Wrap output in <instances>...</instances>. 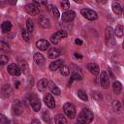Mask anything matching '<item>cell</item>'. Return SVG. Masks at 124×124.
<instances>
[{
  "mask_svg": "<svg viewBox=\"0 0 124 124\" xmlns=\"http://www.w3.org/2000/svg\"><path fill=\"white\" fill-rule=\"evenodd\" d=\"M18 85H19V82H18V81L15 82V86H16V88H18Z\"/></svg>",
  "mask_w": 124,
  "mask_h": 124,
  "instance_id": "46",
  "label": "cell"
},
{
  "mask_svg": "<svg viewBox=\"0 0 124 124\" xmlns=\"http://www.w3.org/2000/svg\"><path fill=\"white\" fill-rule=\"evenodd\" d=\"M9 60V57L6 55V54H1L0 55V65L3 66L4 64H6Z\"/></svg>",
  "mask_w": 124,
  "mask_h": 124,
  "instance_id": "35",
  "label": "cell"
},
{
  "mask_svg": "<svg viewBox=\"0 0 124 124\" xmlns=\"http://www.w3.org/2000/svg\"><path fill=\"white\" fill-rule=\"evenodd\" d=\"M92 96H93V98H94L95 100H97V101H101V100L103 99L102 94L99 93V92H93V93H92Z\"/></svg>",
  "mask_w": 124,
  "mask_h": 124,
  "instance_id": "37",
  "label": "cell"
},
{
  "mask_svg": "<svg viewBox=\"0 0 124 124\" xmlns=\"http://www.w3.org/2000/svg\"><path fill=\"white\" fill-rule=\"evenodd\" d=\"M63 110H64L65 114L71 119H73L76 116V108H75L74 105L71 103H66L63 107Z\"/></svg>",
  "mask_w": 124,
  "mask_h": 124,
  "instance_id": "6",
  "label": "cell"
},
{
  "mask_svg": "<svg viewBox=\"0 0 124 124\" xmlns=\"http://www.w3.org/2000/svg\"><path fill=\"white\" fill-rule=\"evenodd\" d=\"M111 8H112V11L116 15H120L122 13V11H123V8L121 7V5L118 2H113L112 5H111Z\"/></svg>",
  "mask_w": 124,
  "mask_h": 124,
  "instance_id": "21",
  "label": "cell"
},
{
  "mask_svg": "<svg viewBox=\"0 0 124 124\" xmlns=\"http://www.w3.org/2000/svg\"><path fill=\"white\" fill-rule=\"evenodd\" d=\"M99 80H100V85L104 89L108 88V86H109V79H108V74L106 72H102L101 73Z\"/></svg>",
  "mask_w": 124,
  "mask_h": 124,
  "instance_id": "8",
  "label": "cell"
},
{
  "mask_svg": "<svg viewBox=\"0 0 124 124\" xmlns=\"http://www.w3.org/2000/svg\"><path fill=\"white\" fill-rule=\"evenodd\" d=\"M44 102L45 104L49 108H55V101L52 97L51 94L49 93H46L45 96H44Z\"/></svg>",
  "mask_w": 124,
  "mask_h": 124,
  "instance_id": "11",
  "label": "cell"
},
{
  "mask_svg": "<svg viewBox=\"0 0 124 124\" xmlns=\"http://www.w3.org/2000/svg\"><path fill=\"white\" fill-rule=\"evenodd\" d=\"M76 16V13L74 11H66L65 13L62 14L61 18L64 22H70L72 21Z\"/></svg>",
  "mask_w": 124,
  "mask_h": 124,
  "instance_id": "12",
  "label": "cell"
},
{
  "mask_svg": "<svg viewBox=\"0 0 124 124\" xmlns=\"http://www.w3.org/2000/svg\"><path fill=\"white\" fill-rule=\"evenodd\" d=\"M5 124H16V123H15V122H14V121H12V120H7Z\"/></svg>",
  "mask_w": 124,
  "mask_h": 124,
  "instance_id": "44",
  "label": "cell"
},
{
  "mask_svg": "<svg viewBox=\"0 0 124 124\" xmlns=\"http://www.w3.org/2000/svg\"><path fill=\"white\" fill-rule=\"evenodd\" d=\"M36 46L40 50H46L49 47V43L46 40H39L36 43Z\"/></svg>",
  "mask_w": 124,
  "mask_h": 124,
  "instance_id": "14",
  "label": "cell"
},
{
  "mask_svg": "<svg viewBox=\"0 0 124 124\" xmlns=\"http://www.w3.org/2000/svg\"><path fill=\"white\" fill-rule=\"evenodd\" d=\"M8 73L10 74V75H12V76H16V77H18L19 75H20V73H21V70H20V68L16 65V64H15V63H12V64H10L9 66H8Z\"/></svg>",
  "mask_w": 124,
  "mask_h": 124,
  "instance_id": "9",
  "label": "cell"
},
{
  "mask_svg": "<svg viewBox=\"0 0 124 124\" xmlns=\"http://www.w3.org/2000/svg\"><path fill=\"white\" fill-rule=\"evenodd\" d=\"M61 7H62V9H64V10L69 9V8H70V2L67 1V0L62 1V2H61Z\"/></svg>",
  "mask_w": 124,
  "mask_h": 124,
  "instance_id": "39",
  "label": "cell"
},
{
  "mask_svg": "<svg viewBox=\"0 0 124 124\" xmlns=\"http://www.w3.org/2000/svg\"><path fill=\"white\" fill-rule=\"evenodd\" d=\"M63 65H64V61L63 60H55V61H53V62L50 63L49 70L50 71H56V70L60 69Z\"/></svg>",
  "mask_w": 124,
  "mask_h": 124,
  "instance_id": "19",
  "label": "cell"
},
{
  "mask_svg": "<svg viewBox=\"0 0 124 124\" xmlns=\"http://www.w3.org/2000/svg\"><path fill=\"white\" fill-rule=\"evenodd\" d=\"M51 12H52V14H53V16H54V17H55V18H59V17H60L59 11L57 10V8H56V7H52Z\"/></svg>",
  "mask_w": 124,
  "mask_h": 124,
  "instance_id": "38",
  "label": "cell"
},
{
  "mask_svg": "<svg viewBox=\"0 0 124 124\" xmlns=\"http://www.w3.org/2000/svg\"><path fill=\"white\" fill-rule=\"evenodd\" d=\"M1 92H2V97L3 98L10 97V95L12 94V87H11V85L10 84H4L2 86Z\"/></svg>",
  "mask_w": 124,
  "mask_h": 124,
  "instance_id": "17",
  "label": "cell"
},
{
  "mask_svg": "<svg viewBox=\"0 0 124 124\" xmlns=\"http://www.w3.org/2000/svg\"><path fill=\"white\" fill-rule=\"evenodd\" d=\"M112 88H113V91H114L115 94H119L121 92V89H122L121 83L119 81H114L113 84H112Z\"/></svg>",
  "mask_w": 124,
  "mask_h": 124,
  "instance_id": "26",
  "label": "cell"
},
{
  "mask_svg": "<svg viewBox=\"0 0 124 124\" xmlns=\"http://www.w3.org/2000/svg\"><path fill=\"white\" fill-rule=\"evenodd\" d=\"M48 87H49V89H50V91H51L52 94H54V95H60V93H61L60 89H59L53 82L50 81V82L48 83Z\"/></svg>",
  "mask_w": 124,
  "mask_h": 124,
  "instance_id": "23",
  "label": "cell"
},
{
  "mask_svg": "<svg viewBox=\"0 0 124 124\" xmlns=\"http://www.w3.org/2000/svg\"><path fill=\"white\" fill-rule=\"evenodd\" d=\"M59 70H60V73H61L63 76H69V74H70L69 68H68L67 66H65V65H63Z\"/></svg>",
  "mask_w": 124,
  "mask_h": 124,
  "instance_id": "34",
  "label": "cell"
},
{
  "mask_svg": "<svg viewBox=\"0 0 124 124\" xmlns=\"http://www.w3.org/2000/svg\"><path fill=\"white\" fill-rule=\"evenodd\" d=\"M0 117H1V124H5V123H6V121L8 120V118H6V117H5V115H3V114H1V115H0Z\"/></svg>",
  "mask_w": 124,
  "mask_h": 124,
  "instance_id": "40",
  "label": "cell"
},
{
  "mask_svg": "<svg viewBox=\"0 0 124 124\" xmlns=\"http://www.w3.org/2000/svg\"><path fill=\"white\" fill-rule=\"evenodd\" d=\"M42 117H43V119H44V121H45V122H46V123H48V124H50V123H51L50 114H49V112H48L47 110H45V111L43 112Z\"/></svg>",
  "mask_w": 124,
  "mask_h": 124,
  "instance_id": "30",
  "label": "cell"
},
{
  "mask_svg": "<svg viewBox=\"0 0 124 124\" xmlns=\"http://www.w3.org/2000/svg\"><path fill=\"white\" fill-rule=\"evenodd\" d=\"M9 3H10V4H12V5H16V0H13V1H10Z\"/></svg>",
  "mask_w": 124,
  "mask_h": 124,
  "instance_id": "45",
  "label": "cell"
},
{
  "mask_svg": "<svg viewBox=\"0 0 124 124\" xmlns=\"http://www.w3.org/2000/svg\"><path fill=\"white\" fill-rule=\"evenodd\" d=\"M75 44L76 45H78V46H81L82 45V41L80 39H76L75 40Z\"/></svg>",
  "mask_w": 124,
  "mask_h": 124,
  "instance_id": "41",
  "label": "cell"
},
{
  "mask_svg": "<svg viewBox=\"0 0 124 124\" xmlns=\"http://www.w3.org/2000/svg\"><path fill=\"white\" fill-rule=\"evenodd\" d=\"M30 124H41V123H40V121H39L38 119H34V120H32V121H31V123H30Z\"/></svg>",
  "mask_w": 124,
  "mask_h": 124,
  "instance_id": "43",
  "label": "cell"
},
{
  "mask_svg": "<svg viewBox=\"0 0 124 124\" xmlns=\"http://www.w3.org/2000/svg\"><path fill=\"white\" fill-rule=\"evenodd\" d=\"M0 48H1L2 51H8L10 49V46H9L8 44H6L4 42H1L0 43Z\"/></svg>",
  "mask_w": 124,
  "mask_h": 124,
  "instance_id": "36",
  "label": "cell"
},
{
  "mask_svg": "<svg viewBox=\"0 0 124 124\" xmlns=\"http://www.w3.org/2000/svg\"><path fill=\"white\" fill-rule=\"evenodd\" d=\"M12 29V23L10 21H4L2 24H1V30H2V33H7L9 31H11Z\"/></svg>",
  "mask_w": 124,
  "mask_h": 124,
  "instance_id": "22",
  "label": "cell"
},
{
  "mask_svg": "<svg viewBox=\"0 0 124 124\" xmlns=\"http://www.w3.org/2000/svg\"><path fill=\"white\" fill-rule=\"evenodd\" d=\"M122 46H123V48H124V41H123V44H122Z\"/></svg>",
  "mask_w": 124,
  "mask_h": 124,
  "instance_id": "48",
  "label": "cell"
},
{
  "mask_svg": "<svg viewBox=\"0 0 124 124\" xmlns=\"http://www.w3.org/2000/svg\"><path fill=\"white\" fill-rule=\"evenodd\" d=\"M87 70L94 76H97L100 73V68L96 63H89L87 65Z\"/></svg>",
  "mask_w": 124,
  "mask_h": 124,
  "instance_id": "15",
  "label": "cell"
},
{
  "mask_svg": "<svg viewBox=\"0 0 124 124\" xmlns=\"http://www.w3.org/2000/svg\"><path fill=\"white\" fill-rule=\"evenodd\" d=\"M80 14H81L85 18H87V19H89V20H95V19L98 18V14H97L95 11L91 10V9L83 8V9H81Z\"/></svg>",
  "mask_w": 124,
  "mask_h": 124,
  "instance_id": "4",
  "label": "cell"
},
{
  "mask_svg": "<svg viewBox=\"0 0 124 124\" xmlns=\"http://www.w3.org/2000/svg\"><path fill=\"white\" fill-rule=\"evenodd\" d=\"M28 101H29V103H30L34 111H39L41 109V101H40L39 97L36 94L31 93L28 96Z\"/></svg>",
  "mask_w": 124,
  "mask_h": 124,
  "instance_id": "3",
  "label": "cell"
},
{
  "mask_svg": "<svg viewBox=\"0 0 124 124\" xmlns=\"http://www.w3.org/2000/svg\"><path fill=\"white\" fill-rule=\"evenodd\" d=\"M123 106H124V100H123Z\"/></svg>",
  "mask_w": 124,
  "mask_h": 124,
  "instance_id": "49",
  "label": "cell"
},
{
  "mask_svg": "<svg viewBox=\"0 0 124 124\" xmlns=\"http://www.w3.org/2000/svg\"><path fill=\"white\" fill-rule=\"evenodd\" d=\"M75 57H76V58H78V59H81V58H82V55H81L80 53H78V52H76V53H75Z\"/></svg>",
  "mask_w": 124,
  "mask_h": 124,
  "instance_id": "42",
  "label": "cell"
},
{
  "mask_svg": "<svg viewBox=\"0 0 124 124\" xmlns=\"http://www.w3.org/2000/svg\"><path fill=\"white\" fill-rule=\"evenodd\" d=\"M39 23L43 28H49L50 27V20L46 16H39Z\"/></svg>",
  "mask_w": 124,
  "mask_h": 124,
  "instance_id": "13",
  "label": "cell"
},
{
  "mask_svg": "<svg viewBox=\"0 0 124 124\" xmlns=\"http://www.w3.org/2000/svg\"><path fill=\"white\" fill-rule=\"evenodd\" d=\"M54 121L56 124H67V120H66L65 116L63 114H60V113L54 117Z\"/></svg>",
  "mask_w": 124,
  "mask_h": 124,
  "instance_id": "24",
  "label": "cell"
},
{
  "mask_svg": "<svg viewBox=\"0 0 124 124\" xmlns=\"http://www.w3.org/2000/svg\"><path fill=\"white\" fill-rule=\"evenodd\" d=\"M66 37H67V32H66L65 30H58V31H56L54 34L51 35V37H50V42H51L52 44L56 45V44H58V43L60 42L61 39L66 38Z\"/></svg>",
  "mask_w": 124,
  "mask_h": 124,
  "instance_id": "5",
  "label": "cell"
},
{
  "mask_svg": "<svg viewBox=\"0 0 124 124\" xmlns=\"http://www.w3.org/2000/svg\"><path fill=\"white\" fill-rule=\"evenodd\" d=\"M60 54H61V51H60L57 47H51V48L48 50V52H47V56H48V58H50V59H55V58H57Z\"/></svg>",
  "mask_w": 124,
  "mask_h": 124,
  "instance_id": "16",
  "label": "cell"
},
{
  "mask_svg": "<svg viewBox=\"0 0 124 124\" xmlns=\"http://www.w3.org/2000/svg\"><path fill=\"white\" fill-rule=\"evenodd\" d=\"M105 42H106V45L108 47H111V46H113L115 45L114 30L110 26L106 28V31H105Z\"/></svg>",
  "mask_w": 124,
  "mask_h": 124,
  "instance_id": "2",
  "label": "cell"
},
{
  "mask_svg": "<svg viewBox=\"0 0 124 124\" xmlns=\"http://www.w3.org/2000/svg\"><path fill=\"white\" fill-rule=\"evenodd\" d=\"M34 62L38 66H43L45 64V57L40 52H36L34 54Z\"/></svg>",
  "mask_w": 124,
  "mask_h": 124,
  "instance_id": "18",
  "label": "cell"
},
{
  "mask_svg": "<svg viewBox=\"0 0 124 124\" xmlns=\"http://www.w3.org/2000/svg\"><path fill=\"white\" fill-rule=\"evenodd\" d=\"M21 36H22V39L25 42H29L30 41V33L28 32L27 29H24V28L21 29Z\"/></svg>",
  "mask_w": 124,
  "mask_h": 124,
  "instance_id": "27",
  "label": "cell"
},
{
  "mask_svg": "<svg viewBox=\"0 0 124 124\" xmlns=\"http://www.w3.org/2000/svg\"><path fill=\"white\" fill-rule=\"evenodd\" d=\"M114 34L117 37H122L124 35V27L122 25H117L114 29Z\"/></svg>",
  "mask_w": 124,
  "mask_h": 124,
  "instance_id": "25",
  "label": "cell"
},
{
  "mask_svg": "<svg viewBox=\"0 0 124 124\" xmlns=\"http://www.w3.org/2000/svg\"><path fill=\"white\" fill-rule=\"evenodd\" d=\"M48 83H49V81L46 79V78H42V79H40L39 81H38V84H37V87H38V89L40 90V91H45L46 89V87L48 86Z\"/></svg>",
  "mask_w": 124,
  "mask_h": 124,
  "instance_id": "20",
  "label": "cell"
},
{
  "mask_svg": "<svg viewBox=\"0 0 124 124\" xmlns=\"http://www.w3.org/2000/svg\"><path fill=\"white\" fill-rule=\"evenodd\" d=\"M19 68H20L21 72H23V74L27 75L29 73V67H28V65H27V63L25 61H21L20 62V67Z\"/></svg>",
  "mask_w": 124,
  "mask_h": 124,
  "instance_id": "28",
  "label": "cell"
},
{
  "mask_svg": "<svg viewBox=\"0 0 124 124\" xmlns=\"http://www.w3.org/2000/svg\"><path fill=\"white\" fill-rule=\"evenodd\" d=\"M22 105L19 100H15L12 104V113L14 115H19L22 112Z\"/></svg>",
  "mask_w": 124,
  "mask_h": 124,
  "instance_id": "7",
  "label": "cell"
},
{
  "mask_svg": "<svg viewBox=\"0 0 124 124\" xmlns=\"http://www.w3.org/2000/svg\"><path fill=\"white\" fill-rule=\"evenodd\" d=\"M39 8H40V7H38L36 4L30 3V4H27V5L25 6V11H26L29 15L35 16V15H38V14H39Z\"/></svg>",
  "mask_w": 124,
  "mask_h": 124,
  "instance_id": "10",
  "label": "cell"
},
{
  "mask_svg": "<svg viewBox=\"0 0 124 124\" xmlns=\"http://www.w3.org/2000/svg\"><path fill=\"white\" fill-rule=\"evenodd\" d=\"M112 109H113L114 112H118L121 109V104H120L119 101H117V100L113 101V103H112Z\"/></svg>",
  "mask_w": 124,
  "mask_h": 124,
  "instance_id": "31",
  "label": "cell"
},
{
  "mask_svg": "<svg viewBox=\"0 0 124 124\" xmlns=\"http://www.w3.org/2000/svg\"><path fill=\"white\" fill-rule=\"evenodd\" d=\"M26 27H27V30H28L29 33L33 32V30H34V22H33V20L31 18H28L26 20Z\"/></svg>",
  "mask_w": 124,
  "mask_h": 124,
  "instance_id": "29",
  "label": "cell"
},
{
  "mask_svg": "<svg viewBox=\"0 0 124 124\" xmlns=\"http://www.w3.org/2000/svg\"><path fill=\"white\" fill-rule=\"evenodd\" d=\"M78 96L79 97V99H81L82 101H88V97H87V95H86V93L83 91V90H78Z\"/></svg>",
  "mask_w": 124,
  "mask_h": 124,
  "instance_id": "33",
  "label": "cell"
},
{
  "mask_svg": "<svg viewBox=\"0 0 124 124\" xmlns=\"http://www.w3.org/2000/svg\"><path fill=\"white\" fill-rule=\"evenodd\" d=\"M80 79H81V76H80L79 74H78V73H74V74L72 75L71 78H70L69 85H71V84H72V82H73L74 80H80Z\"/></svg>",
  "mask_w": 124,
  "mask_h": 124,
  "instance_id": "32",
  "label": "cell"
},
{
  "mask_svg": "<svg viewBox=\"0 0 124 124\" xmlns=\"http://www.w3.org/2000/svg\"><path fill=\"white\" fill-rule=\"evenodd\" d=\"M93 112L88 108H83L78 115L77 123L78 124H88L93 120Z\"/></svg>",
  "mask_w": 124,
  "mask_h": 124,
  "instance_id": "1",
  "label": "cell"
},
{
  "mask_svg": "<svg viewBox=\"0 0 124 124\" xmlns=\"http://www.w3.org/2000/svg\"><path fill=\"white\" fill-rule=\"evenodd\" d=\"M122 14H123V16H124V8H123V11H122Z\"/></svg>",
  "mask_w": 124,
  "mask_h": 124,
  "instance_id": "47",
  "label": "cell"
}]
</instances>
